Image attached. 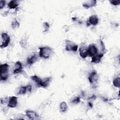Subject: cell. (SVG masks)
Segmentation results:
<instances>
[{
	"instance_id": "obj_1",
	"label": "cell",
	"mask_w": 120,
	"mask_h": 120,
	"mask_svg": "<svg viewBox=\"0 0 120 120\" xmlns=\"http://www.w3.org/2000/svg\"><path fill=\"white\" fill-rule=\"evenodd\" d=\"M39 56L44 59H48L52 52V49L47 46L42 47L39 48Z\"/></svg>"
},
{
	"instance_id": "obj_2",
	"label": "cell",
	"mask_w": 120,
	"mask_h": 120,
	"mask_svg": "<svg viewBox=\"0 0 120 120\" xmlns=\"http://www.w3.org/2000/svg\"><path fill=\"white\" fill-rule=\"evenodd\" d=\"M8 70L9 65L5 63L1 64L0 66V80L2 81L6 80L8 77Z\"/></svg>"
},
{
	"instance_id": "obj_3",
	"label": "cell",
	"mask_w": 120,
	"mask_h": 120,
	"mask_svg": "<svg viewBox=\"0 0 120 120\" xmlns=\"http://www.w3.org/2000/svg\"><path fill=\"white\" fill-rule=\"evenodd\" d=\"M10 40V37L6 32H3L1 34V44L0 48H3L7 47Z\"/></svg>"
},
{
	"instance_id": "obj_4",
	"label": "cell",
	"mask_w": 120,
	"mask_h": 120,
	"mask_svg": "<svg viewBox=\"0 0 120 120\" xmlns=\"http://www.w3.org/2000/svg\"><path fill=\"white\" fill-rule=\"evenodd\" d=\"M65 45V50L67 51H72L74 52H75L77 51L78 49V45L75 43L70 40H66Z\"/></svg>"
},
{
	"instance_id": "obj_5",
	"label": "cell",
	"mask_w": 120,
	"mask_h": 120,
	"mask_svg": "<svg viewBox=\"0 0 120 120\" xmlns=\"http://www.w3.org/2000/svg\"><path fill=\"white\" fill-rule=\"evenodd\" d=\"M87 51L88 55L90 57H93L95 56L97 54L98 52V48L95 44L90 45L87 49Z\"/></svg>"
},
{
	"instance_id": "obj_6",
	"label": "cell",
	"mask_w": 120,
	"mask_h": 120,
	"mask_svg": "<svg viewBox=\"0 0 120 120\" xmlns=\"http://www.w3.org/2000/svg\"><path fill=\"white\" fill-rule=\"evenodd\" d=\"M26 115L30 120H35L39 118L38 114L33 111L27 110L26 111Z\"/></svg>"
},
{
	"instance_id": "obj_7",
	"label": "cell",
	"mask_w": 120,
	"mask_h": 120,
	"mask_svg": "<svg viewBox=\"0 0 120 120\" xmlns=\"http://www.w3.org/2000/svg\"><path fill=\"white\" fill-rule=\"evenodd\" d=\"M88 79L91 83H96L98 80V75L96 71H92Z\"/></svg>"
},
{
	"instance_id": "obj_8",
	"label": "cell",
	"mask_w": 120,
	"mask_h": 120,
	"mask_svg": "<svg viewBox=\"0 0 120 120\" xmlns=\"http://www.w3.org/2000/svg\"><path fill=\"white\" fill-rule=\"evenodd\" d=\"M32 90V86L31 85H28L25 86H21L18 91V94L20 95L25 94L28 92H30Z\"/></svg>"
},
{
	"instance_id": "obj_9",
	"label": "cell",
	"mask_w": 120,
	"mask_h": 120,
	"mask_svg": "<svg viewBox=\"0 0 120 120\" xmlns=\"http://www.w3.org/2000/svg\"><path fill=\"white\" fill-rule=\"evenodd\" d=\"M17 104V98L15 96H12L10 98L8 104V106L10 108H14L16 107Z\"/></svg>"
},
{
	"instance_id": "obj_10",
	"label": "cell",
	"mask_w": 120,
	"mask_h": 120,
	"mask_svg": "<svg viewBox=\"0 0 120 120\" xmlns=\"http://www.w3.org/2000/svg\"><path fill=\"white\" fill-rule=\"evenodd\" d=\"M51 77H47V78H45L44 80L41 79L40 82L38 85V86L45 88L47 87H48V85H49V83L51 82Z\"/></svg>"
},
{
	"instance_id": "obj_11",
	"label": "cell",
	"mask_w": 120,
	"mask_h": 120,
	"mask_svg": "<svg viewBox=\"0 0 120 120\" xmlns=\"http://www.w3.org/2000/svg\"><path fill=\"white\" fill-rule=\"evenodd\" d=\"M88 23L90 25L91 24L92 25L95 26L98 24V18L96 15H92L89 17Z\"/></svg>"
},
{
	"instance_id": "obj_12",
	"label": "cell",
	"mask_w": 120,
	"mask_h": 120,
	"mask_svg": "<svg viewBox=\"0 0 120 120\" xmlns=\"http://www.w3.org/2000/svg\"><path fill=\"white\" fill-rule=\"evenodd\" d=\"M22 63L20 61H17L15 63L14 69L13 70V73L15 74L20 73L22 71Z\"/></svg>"
},
{
	"instance_id": "obj_13",
	"label": "cell",
	"mask_w": 120,
	"mask_h": 120,
	"mask_svg": "<svg viewBox=\"0 0 120 120\" xmlns=\"http://www.w3.org/2000/svg\"><path fill=\"white\" fill-rule=\"evenodd\" d=\"M104 55L103 53H100L98 54H96L92 57L91 62L94 63H98L100 62L101 58Z\"/></svg>"
},
{
	"instance_id": "obj_14",
	"label": "cell",
	"mask_w": 120,
	"mask_h": 120,
	"mask_svg": "<svg viewBox=\"0 0 120 120\" xmlns=\"http://www.w3.org/2000/svg\"><path fill=\"white\" fill-rule=\"evenodd\" d=\"M87 49L85 47H81L79 48V53L82 58H85L88 56Z\"/></svg>"
},
{
	"instance_id": "obj_15",
	"label": "cell",
	"mask_w": 120,
	"mask_h": 120,
	"mask_svg": "<svg viewBox=\"0 0 120 120\" xmlns=\"http://www.w3.org/2000/svg\"><path fill=\"white\" fill-rule=\"evenodd\" d=\"M96 4H97L96 0H90V1H88L86 3H84L82 5V6L84 8H90L94 7L96 5Z\"/></svg>"
},
{
	"instance_id": "obj_16",
	"label": "cell",
	"mask_w": 120,
	"mask_h": 120,
	"mask_svg": "<svg viewBox=\"0 0 120 120\" xmlns=\"http://www.w3.org/2000/svg\"><path fill=\"white\" fill-rule=\"evenodd\" d=\"M38 60L37 57L35 55H33L31 56L30 57H29L27 59V63L30 65L31 66L34 63H35Z\"/></svg>"
},
{
	"instance_id": "obj_17",
	"label": "cell",
	"mask_w": 120,
	"mask_h": 120,
	"mask_svg": "<svg viewBox=\"0 0 120 120\" xmlns=\"http://www.w3.org/2000/svg\"><path fill=\"white\" fill-rule=\"evenodd\" d=\"M19 4L16 0H11L8 4V6L10 9L15 8Z\"/></svg>"
},
{
	"instance_id": "obj_18",
	"label": "cell",
	"mask_w": 120,
	"mask_h": 120,
	"mask_svg": "<svg viewBox=\"0 0 120 120\" xmlns=\"http://www.w3.org/2000/svg\"><path fill=\"white\" fill-rule=\"evenodd\" d=\"M68 106L67 103L65 102H62L60 105V111L62 112H64L68 110Z\"/></svg>"
},
{
	"instance_id": "obj_19",
	"label": "cell",
	"mask_w": 120,
	"mask_h": 120,
	"mask_svg": "<svg viewBox=\"0 0 120 120\" xmlns=\"http://www.w3.org/2000/svg\"><path fill=\"white\" fill-rule=\"evenodd\" d=\"M113 85L116 87L119 88L120 86V77H117L115 78L113 81Z\"/></svg>"
},
{
	"instance_id": "obj_20",
	"label": "cell",
	"mask_w": 120,
	"mask_h": 120,
	"mask_svg": "<svg viewBox=\"0 0 120 120\" xmlns=\"http://www.w3.org/2000/svg\"><path fill=\"white\" fill-rule=\"evenodd\" d=\"M31 79L34 81L37 84V85H38L39 84V83L40 82L41 80V79L39 77H38L37 75H34L31 76Z\"/></svg>"
},
{
	"instance_id": "obj_21",
	"label": "cell",
	"mask_w": 120,
	"mask_h": 120,
	"mask_svg": "<svg viewBox=\"0 0 120 120\" xmlns=\"http://www.w3.org/2000/svg\"><path fill=\"white\" fill-rule=\"evenodd\" d=\"M11 25L12 26V28L15 29L18 28L19 27V23L16 19H14L11 23Z\"/></svg>"
},
{
	"instance_id": "obj_22",
	"label": "cell",
	"mask_w": 120,
	"mask_h": 120,
	"mask_svg": "<svg viewBox=\"0 0 120 120\" xmlns=\"http://www.w3.org/2000/svg\"><path fill=\"white\" fill-rule=\"evenodd\" d=\"M43 26L44 28V31L46 32L49 29V24L47 22H45L43 24Z\"/></svg>"
},
{
	"instance_id": "obj_23",
	"label": "cell",
	"mask_w": 120,
	"mask_h": 120,
	"mask_svg": "<svg viewBox=\"0 0 120 120\" xmlns=\"http://www.w3.org/2000/svg\"><path fill=\"white\" fill-rule=\"evenodd\" d=\"M80 102V98L79 97H76L72 101V103L74 104H76L79 103Z\"/></svg>"
},
{
	"instance_id": "obj_24",
	"label": "cell",
	"mask_w": 120,
	"mask_h": 120,
	"mask_svg": "<svg viewBox=\"0 0 120 120\" xmlns=\"http://www.w3.org/2000/svg\"><path fill=\"white\" fill-rule=\"evenodd\" d=\"M110 2L115 6L119 5L120 4V0H110Z\"/></svg>"
},
{
	"instance_id": "obj_25",
	"label": "cell",
	"mask_w": 120,
	"mask_h": 120,
	"mask_svg": "<svg viewBox=\"0 0 120 120\" xmlns=\"http://www.w3.org/2000/svg\"><path fill=\"white\" fill-rule=\"evenodd\" d=\"M6 4V1L5 0H0V8L2 9L5 6Z\"/></svg>"
}]
</instances>
